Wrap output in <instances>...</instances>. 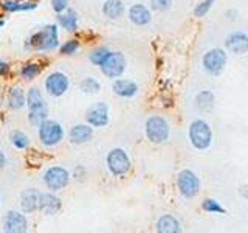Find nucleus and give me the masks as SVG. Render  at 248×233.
<instances>
[{
    "instance_id": "13",
    "label": "nucleus",
    "mask_w": 248,
    "mask_h": 233,
    "mask_svg": "<svg viewBox=\"0 0 248 233\" xmlns=\"http://www.w3.org/2000/svg\"><path fill=\"white\" fill-rule=\"evenodd\" d=\"M108 121H110V111L103 101L92 104L85 111V123H89L92 128H106Z\"/></svg>"
},
{
    "instance_id": "33",
    "label": "nucleus",
    "mask_w": 248,
    "mask_h": 233,
    "mask_svg": "<svg viewBox=\"0 0 248 233\" xmlns=\"http://www.w3.org/2000/svg\"><path fill=\"white\" fill-rule=\"evenodd\" d=\"M213 3H214V0H203V2L199 3L196 6V10H194V14H196L197 17H203V16H206V13L211 10Z\"/></svg>"
},
{
    "instance_id": "25",
    "label": "nucleus",
    "mask_w": 248,
    "mask_h": 233,
    "mask_svg": "<svg viewBox=\"0 0 248 233\" xmlns=\"http://www.w3.org/2000/svg\"><path fill=\"white\" fill-rule=\"evenodd\" d=\"M42 70H44V66L41 64V62L30 61V62H25V64L20 67L19 76L22 78L23 81H33L42 73Z\"/></svg>"
},
{
    "instance_id": "3",
    "label": "nucleus",
    "mask_w": 248,
    "mask_h": 233,
    "mask_svg": "<svg viewBox=\"0 0 248 233\" xmlns=\"http://www.w3.org/2000/svg\"><path fill=\"white\" fill-rule=\"evenodd\" d=\"M37 137L39 142L45 148H56L62 143V140L65 137V131L62 128V124L56 120L46 118L44 123L39 124L37 128Z\"/></svg>"
},
{
    "instance_id": "29",
    "label": "nucleus",
    "mask_w": 248,
    "mask_h": 233,
    "mask_svg": "<svg viewBox=\"0 0 248 233\" xmlns=\"http://www.w3.org/2000/svg\"><path fill=\"white\" fill-rule=\"evenodd\" d=\"M110 54V50L107 49V47H96L95 50H92L90 54H89V59L93 66H101L103 62L107 59V56Z\"/></svg>"
},
{
    "instance_id": "11",
    "label": "nucleus",
    "mask_w": 248,
    "mask_h": 233,
    "mask_svg": "<svg viewBox=\"0 0 248 233\" xmlns=\"http://www.w3.org/2000/svg\"><path fill=\"white\" fill-rule=\"evenodd\" d=\"M126 56L121 51H110L107 59L99 66L101 73H103L108 80H116L120 78L124 70H126Z\"/></svg>"
},
{
    "instance_id": "31",
    "label": "nucleus",
    "mask_w": 248,
    "mask_h": 233,
    "mask_svg": "<svg viewBox=\"0 0 248 233\" xmlns=\"http://www.w3.org/2000/svg\"><path fill=\"white\" fill-rule=\"evenodd\" d=\"M202 208H203L206 213H220V215L227 213V210L220 205V202H217L216 199H211V198H208L202 202Z\"/></svg>"
},
{
    "instance_id": "8",
    "label": "nucleus",
    "mask_w": 248,
    "mask_h": 233,
    "mask_svg": "<svg viewBox=\"0 0 248 233\" xmlns=\"http://www.w3.org/2000/svg\"><path fill=\"white\" fill-rule=\"evenodd\" d=\"M228 61V54L222 49H211L203 54V59H202V64H203L205 72L209 73L211 76H219L225 66H227Z\"/></svg>"
},
{
    "instance_id": "24",
    "label": "nucleus",
    "mask_w": 248,
    "mask_h": 233,
    "mask_svg": "<svg viewBox=\"0 0 248 233\" xmlns=\"http://www.w3.org/2000/svg\"><path fill=\"white\" fill-rule=\"evenodd\" d=\"M124 11H126V8H124V3L121 2V0H104L103 14L107 19L118 20L124 16Z\"/></svg>"
},
{
    "instance_id": "10",
    "label": "nucleus",
    "mask_w": 248,
    "mask_h": 233,
    "mask_svg": "<svg viewBox=\"0 0 248 233\" xmlns=\"http://www.w3.org/2000/svg\"><path fill=\"white\" fill-rule=\"evenodd\" d=\"M70 87V78L64 72H51L44 81V89L53 98H61L64 97Z\"/></svg>"
},
{
    "instance_id": "18",
    "label": "nucleus",
    "mask_w": 248,
    "mask_h": 233,
    "mask_svg": "<svg viewBox=\"0 0 248 233\" xmlns=\"http://www.w3.org/2000/svg\"><path fill=\"white\" fill-rule=\"evenodd\" d=\"M112 90L116 97H121V98H134L140 87L135 81L132 80H126V78H116L112 84Z\"/></svg>"
},
{
    "instance_id": "32",
    "label": "nucleus",
    "mask_w": 248,
    "mask_h": 233,
    "mask_svg": "<svg viewBox=\"0 0 248 233\" xmlns=\"http://www.w3.org/2000/svg\"><path fill=\"white\" fill-rule=\"evenodd\" d=\"M172 6V0H151V8L154 11H168L169 8Z\"/></svg>"
},
{
    "instance_id": "26",
    "label": "nucleus",
    "mask_w": 248,
    "mask_h": 233,
    "mask_svg": "<svg viewBox=\"0 0 248 233\" xmlns=\"http://www.w3.org/2000/svg\"><path fill=\"white\" fill-rule=\"evenodd\" d=\"M216 103L214 93L211 90H202L196 95V107L199 111H211Z\"/></svg>"
},
{
    "instance_id": "27",
    "label": "nucleus",
    "mask_w": 248,
    "mask_h": 233,
    "mask_svg": "<svg viewBox=\"0 0 248 233\" xmlns=\"http://www.w3.org/2000/svg\"><path fill=\"white\" fill-rule=\"evenodd\" d=\"M10 140H11V145L16 148V150H20V151L27 150V148H30V145H31L30 137L23 131H19V129L11 132Z\"/></svg>"
},
{
    "instance_id": "35",
    "label": "nucleus",
    "mask_w": 248,
    "mask_h": 233,
    "mask_svg": "<svg viewBox=\"0 0 248 233\" xmlns=\"http://www.w3.org/2000/svg\"><path fill=\"white\" fill-rule=\"evenodd\" d=\"M72 177H75L76 181L82 182V181H85V177H87V169H85L84 166H81V165H78L75 168V171H73V176Z\"/></svg>"
},
{
    "instance_id": "4",
    "label": "nucleus",
    "mask_w": 248,
    "mask_h": 233,
    "mask_svg": "<svg viewBox=\"0 0 248 233\" xmlns=\"http://www.w3.org/2000/svg\"><path fill=\"white\" fill-rule=\"evenodd\" d=\"M188 135L191 145L197 151H206L213 143V131L205 120H194L189 124Z\"/></svg>"
},
{
    "instance_id": "28",
    "label": "nucleus",
    "mask_w": 248,
    "mask_h": 233,
    "mask_svg": "<svg viewBox=\"0 0 248 233\" xmlns=\"http://www.w3.org/2000/svg\"><path fill=\"white\" fill-rule=\"evenodd\" d=\"M79 89L87 93V95H95V93H99L101 90V84L99 81L96 80V78L93 76H85L84 80L79 83Z\"/></svg>"
},
{
    "instance_id": "1",
    "label": "nucleus",
    "mask_w": 248,
    "mask_h": 233,
    "mask_svg": "<svg viewBox=\"0 0 248 233\" xmlns=\"http://www.w3.org/2000/svg\"><path fill=\"white\" fill-rule=\"evenodd\" d=\"M25 51H41L48 53L59 49V25L58 23H48L41 30L34 31L33 34L27 37L23 44Z\"/></svg>"
},
{
    "instance_id": "22",
    "label": "nucleus",
    "mask_w": 248,
    "mask_h": 233,
    "mask_svg": "<svg viewBox=\"0 0 248 233\" xmlns=\"http://www.w3.org/2000/svg\"><path fill=\"white\" fill-rule=\"evenodd\" d=\"M56 23L67 33H75L78 31V13L73 8H67L64 13H59L56 16Z\"/></svg>"
},
{
    "instance_id": "6",
    "label": "nucleus",
    "mask_w": 248,
    "mask_h": 233,
    "mask_svg": "<svg viewBox=\"0 0 248 233\" xmlns=\"http://www.w3.org/2000/svg\"><path fill=\"white\" fill-rule=\"evenodd\" d=\"M144 132H146L147 140H149L151 143L161 145V143H165L166 140L169 138L170 128H169V123L165 118H163V116H160V115H151L149 118L146 120Z\"/></svg>"
},
{
    "instance_id": "37",
    "label": "nucleus",
    "mask_w": 248,
    "mask_h": 233,
    "mask_svg": "<svg viewBox=\"0 0 248 233\" xmlns=\"http://www.w3.org/2000/svg\"><path fill=\"white\" fill-rule=\"evenodd\" d=\"M239 194H240V196H242L244 199L248 200V185L240 186V188H239Z\"/></svg>"
},
{
    "instance_id": "20",
    "label": "nucleus",
    "mask_w": 248,
    "mask_h": 233,
    "mask_svg": "<svg viewBox=\"0 0 248 233\" xmlns=\"http://www.w3.org/2000/svg\"><path fill=\"white\" fill-rule=\"evenodd\" d=\"M6 106L10 111H20L27 106V92L19 85H13L6 93Z\"/></svg>"
},
{
    "instance_id": "38",
    "label": "nucleus",
    "mask_w": 248,
    "mask_h": 233,
    "mask_svg": "<svg viewBox=\"0 0 248 233\" xmlns=\"http://www.w3.org/2000/svg\"><path fill=\"white\" fill-rule=\"evenodd\" d=\"M5 166H6V155L2 150H0V169H3Z\"/></svg>"
},
{
    "instance_id": "30",
    "label": "nucleus",
    "mask_w": 248,
    "mask_h": 233,
    "mask_svg": "<svg viewBox=\"0 0 248 233\" xmlns=\"http://www.w3.org/2000/svg\"><path fill=\"white\" fill-rule=\"evenodd\" d=\"M79 47H81V42L78 41V39H68V41H65L62 45H59V53L65 54V56H72V54H75L79 50Z\"/></svg>"
},
{
    "instance_id": "17",
    "label": "nucleus",
    "mask_w": 248,
    "mask_h": 233,
    "mask_svg": "<svg viewBox=\"0 0 248 233\" xmlns=\"http://www.w3.org/2000/svg\"><path fill=\"white\" fill-rule=\"evenodd\" d=\"M129 20L137 27H146L152 20L151 10L143 3H135L129 8Z\"/></svg>"
},
{
    "instance_id": "41",
    "label": "nucleus",
    "mask_w": 248,
    "mask_h": 233,
    "mask_svg": "<svg viewBox=\"0 0 248 233\" xmlns=\"http://www.w3.org/2000/svg\"><path fill=\"white\" fill-rule=\"evenodd\" d=\"M0 208H2V200H0Z\"/></svg>"
},
{
    "instance_id": "40",
    "label": "nucleus",
    "mask_w": 248,
    "mask_h": 233,
    "mask_svg": "<svg viewBox=\"0 0 248 233\" xmlns=\"http://www.w3.org/2000/svg\"><path fill=\"white\" fill-rule=\"evenodd\" d=\"M5 25V19L2 17V16H0V28H2Z\"/></svg>"
},
{
    "instance_id": "39",
    "label": "nucleus",
    "mask_w": 248,
    "mask_h": 233,
    "mask_svg": "<svg viewBox=\"0 0 248 233\" xmlns=\"http://www.w3.org/2000/svg\"><path fill=\"white\" fill-rule=\"evenodd\" d=\"M3 100H5V97H3V92H2V90H0V106H2V104H3Z\"/></svg>"
},
{
    "instance_id": "9",
    "label": "nucleus",
    "mask_w": 248,
    "mask_h": 233,
    "mask_svg": "<svg viewBox=\"0 0 248 233\" xmlns=\"http://www.w3.org/2000/svg\"><path fill=\"white\" fill-rule=\"evenodd\" d=\"M177 186L185 199H192L200 193V181L197 174L191 169H182L178 173Z\"/></svg>"
},
{
    "instance_id": "14",
    "label": "nucleus",
    "mask_w": 248,
    "mask_h": 233,
    "mask_svg": "<svg viewBox=\"0 0 248 233\" xmlns=\"http://www.w3.org/2000/svg\"><path fill=\"white\" fill-rule=\"evenodd\" d=\"M62 200L54 191H41L39 196V212L45 216H54L61 212Z\"/></svg>"
},
{
    "instance_id": "23",
    "label": "nucleus",
    "mask_w": 248,
    "mask_h": 233,
    "mask_svg": "<svg viewBox=\"0 0 248 233\" xmlns=\"http://www.w3.org/2000/svg\"><path fill=\"white\" fill-rule=\"evenodd\" d=\"M155 229H157L158 233H180L182 225L172 215H161L158 217Z\"/></svg>"
},
{
    "instance_id": "7",
    "label": "nucleus",
    "mask_w": 248,
    "mask_h": 233,
    "mask_svg": "<svg viewBox=\"0 0 248 233\" xmlns=\"http://www.w3.org/2000/svg\"><path fill=\"white\" fill-rule=\"evenodd\" d=\"M106 163H107V169L110 171V174L115 177H124L132 168L129 154L124 151L123 148H113V150L107 154Z\"/></svg>"
},
{
    "instance_id": "21",
    "label": "nucleus",
    "mask_w": 248,
    "mask_h": 233,
    "mask_svg": "<svg viewBox=\"0 0 248 233\" xmlns=\"http://www.w3.org/2000/svg\"><path fill=\"white\" fill-rule=\"evenodd\" d=\"M37 3L34 0H2L0 10L5 13H27L36 10Z\"/></svg>"
},
{
    "instance_id": "19",
    "label": "nucleus",
    "mask_w": 248,
    "mask_h": 233,
    "mask_svg": "<svg viewBox=\"0 0 248 233\" xmlns=\"http://www.w3.org/2000/svg\"><path fill=\"white\" fill-rule=\"evenodd\" d=\"M225 47H227L228 51L234 54L248 53V34L242 33V31H234L227 37Z\"/></svg>"
},
{
    "instance_id": "34",
    "label": "nucleus",
    "mask_w": 248,
    "mask_h": 233,
    "mask_svg": "<svg viewBox=\"0 0 248 233\" xmlns=\"http://www.w3.org/2000/svg\"><path fill=\"white\" fill-rule=\"evenodd\" d=\"M70 0H51V8L53 11L59 14V13H64L67 8H68Z\"/></svg>"
},
{
    "instance_id": "36",
    "label": "nucleus",
    "mask_w": 248,
    "mask_h": 233,
    "mask_svg": "<svg viewBox=\"0 0 248 233\" xmlns=\"http://www.w3.org/2000/svg\"><path fill=\"white\" fill-rule=\"evenodd\" d=\"M11 72V66L8 64L6 61H0V78L2 76H8Z\"/></svg>"
},
{
    "instance_id": "12",
    "label": "nucleus",
    "mask_w": 248,
    "mask_h": 233,
    "mask_svg": "<svg viewBox=\"0 0 248 233\" xmlns=\"http://www.w3.org/2000/svg\"><path fill=\"white\" fill-rule=\"evenodd\" d=\"M30 230L27 213L22 210H10L3 216V232L6 233H25Z\"/></svg>"
},
{
    "instance_id": "5",
    "label": "nucleus",
    "mask_w": 248,
    "mask_h": 233,
    "mask_svg": "<svg viewBox=\"0 0 248 233\" xmlns=\"http://www.w3.org/2000/svg\"><path fill=\"white\" fill-rule=\"evenodd\" d=\"M70 181H72L70 171L59 165H53L50 168H46L42 174V182L46 186V190L54 191V193L65 190L70 185Z\"/></svg>"
},
{
    "instance_id": "2",
    "label": "nucleus",
    "mask_w": 248,
    "mask_h": 233,
    "mask_svg": "<svg viewBox=\"0 0 248 233\" xmlns=\"http://www.w3.org/2000/svg\"><path fill=\"white\" fill-rule=\"evenodd\" d=\"M27 107H28V123L31 126L39 128V124L48 118L50 109L48 103L39 87H31L27 92Z\"/></svg>"
},
{
    "instance_id": "15",
    "label": "nucleus",
    "mask_w": 248,
    "mask_h": 233,
    "mask_svg": "<svg viewBox=\"0 0 248 233\" xmlns=\"http://www.w3.org/2000/svg\"><path fill=\"white\" fill-rule=\"evenodd\" d=\"M93 129L95 128H92L89 123L75 124V126H72L68 131V142L75 146H81V145L89 143L93 138Z\"/></svg>"
},
{
    "instance_id": "16",
    "label": "nucleus",
    "mask_w": 248,
    "mask_h": 233,
    "mask_svg": "<svg viewBox=\"0 0 248 233\" xmlns=\"http://www.w3.org/2000/svg\"><path fill=\"white\" fill-rule=\"evenodd\" d=\"M39 196L41 191L37 188H27L20 194V210L27 215H33L39 212Z\"/></svg>"
}]
</instances>
